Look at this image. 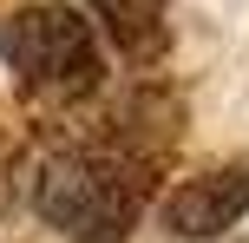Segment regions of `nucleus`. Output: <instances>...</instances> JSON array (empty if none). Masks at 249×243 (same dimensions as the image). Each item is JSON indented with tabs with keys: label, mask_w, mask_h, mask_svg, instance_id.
<instances>
[{
	"label": "nucleus",
	"mask_w": 249,
	"mask_h": 243,
	"mask_svg": "<svg viewBox=\"0 0 249 243\" xmlns=\"http://www.w3.org/2000/svg\"><path fill=\"white\" fill-rule=\"evenodd\" d=\"M33 204L66 243H124L151 204V165L118 151H66L39 171Z\"/></svg>",
	"instance_id": "f257e3e1"
},
{
	"label": "nucleus",
	"mask_w": 249,
	"mask_h": 243,
	"mask_svg": "<svg viewBox=\"0 0 249 243\" xmlns=\"http://www.w3.org/2000/svg\"><path fill=\"white\" fill-rule=\"evenodd\" d=\"M249 217V165H216V171H197L184 178L171 197L158 204V224L164 237H184V243H203V237H223Z\"/></svg>",
	"instance_id": "7ed1b4c3"
},
{
	"label": "nucleus",
	"mask_w": 249,
	"mask_h": 243,
	"mask_svg": "<svg viewBox=\"0 0 249 243\" xmlns=\"http://www.w3.org/2000/svg\"><path fill=\"white\" fill-rule=\"evenodd\" d=\"M86 20L105 26V39L124 59H164L171 53V0H86Z\"/></svg>",
	"instance_id": "20e7f679"
},
{
	"label": "nucleus",
	"mask_w": 249,
	"mask_h": 243,
	"mask_svg": "<svg viewBox=\"0 0 249 243\" xmlns=\"http://www.w3.org/2000/svg\"><path fill=\"white\" fill-rule=\"evenodd\" d=\"M0 59L13 66L26 92L39 99H86L92 86L105 79L99 59V33L79 7L66 0H33V7L7 13L0 20Z\"/></svg>",
	"instance_id": "f03ea898"
}]
</instances>
